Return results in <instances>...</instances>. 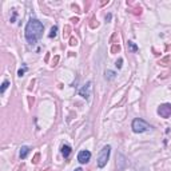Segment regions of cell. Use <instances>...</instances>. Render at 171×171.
Listing matches in <instances>:
<instances>
[{"mask_svg": "<svg viewBox=\"0 0 171 171\" xmlns=\"http://www.w3.org/2000/svg\"><path fill=\"white\" fill-rule=\"evenodd\" d=\"M43 31H44V26L43 23L39 22L37 19H31L26 26V39L30 44H35L42 37Z\"/></svg>", "mask_w": 171, "mask_h": 171, "instance_id": "1", "label": "cell"}, {"mask_svg": "<svg viewBox=\"0 0 171 171\" xmlns=\"http://www.w3.org/2000/svg\"><path fill=\"white\" fill-rule=\"evenodd\" d=\"M131 127H132V131L136 132V134H142V132H144V131L151 128V126L149 125V123H147L146 120H143V119H140V118H136V119L132 120Z\"/></svg>", "mask_w": 171, "mask_h": 171, "instance_id": "2", "label": "cell"}, {"mask_svg": "<svg viewBox=\"0 0 171 171\" xmlns=\"http://www.w3.org/2000/svg\"><path fill=\"white\" fill-rule=\"evenodd\" d=\"M110 154H111V146H104L100 150V154H99V156H98V167L103 169L104 166L107 164L108 158H110Z\"/></svg>", "mask_w": 171, "mask_h": 171, "instance_id": "3", "label": "cell"}, {"mask_svg": "<svg viewBox=\"0 0 171 171\" xmlns=\"http://www.w3.org/2000/svg\"><path fill=\"white\" fill-rule=\"evenodd\" d=\"M158 115H160L162 118H170L171 116V104L170 103H164V104H160L158 107Z\"/></svg>", "mask_w": 171, "mask_h": 171, "instance_id": "4", "label": "cell"}, {"mask_svg": "<svg viewBox=\"0 0 171 171\" xmlns=\"http://www.w3.org/2000/svg\"><path fill=\"white\" fill-rule=\"evenodd\" d=\"M90 159H91V153H90L88 150H83V151H80V153L78 154V160H79V163H88L90 162Z\"/></svg>", "mask_w": 171, "mask_h": 171, "instance_id": "5", "label": "cell"}, {"mask_svg": "<svg viewBox=\"0 0 171 171\" xmlns=\"http://www.w3.org/2000/svg\"><path fill=\"white\" fill-rule=\"evenodd\" d=\"M79 95L83 96L84 99H88L91 96V82H87L82 88L79 90Z\"/></svg>", "mask_w": 171, "mask_h": 171, "instance_id": "6", "label": "cell"}, {"mask_svg": "<svg viewBox=\"0 0 171 171\" xmlns=\"http://www.w3.org/2000/svg\"><path fill=\"white\" fill-rule=\"evenodd\" d=\"M30 151H31V149L28 146H23L20 149V159H26L27 155L30 154Z\"/></svg>", "mask_w": 171, "mask_h": 171, "instance_id": "7", "label": "cell"}, {"mask_svg": "<svg viewBox=\"0 0 171 171\" xmlns=\"http://www.w3.org/2000/svg\"><path fill=\"white\" fill-rule=\"evenodd\" d=\"M61 154H63L64 158H68L70 154H71V147L68 144H64L61 146Z\"/></svg>", "mask_w": 171, "mask_h": 171, "instance_id": "8", "label": "cell"}, {"mask_svg": "<svg viewBox=\"0 0 171 171\" xmlns=\"http://www.w3.org/2000/svg\"><path fill=\"white\" fill-rule=\"evenodd\" d=\"M115 76H116V74L114 72V71H110V70L106 71V79L112 80V79H115Z\"/></svg>", "mask_w": 171, "mask_h": 171, "instance_id": "9", "label": "cell"}, {"mask_svg": "<svg viewBox=\"0 0 171 171\" xmlns=\"http://www.w3.org/2000/svg\"><path fill=\"white\" fill-rule=\"evenodd\" d=\"M8 86H9V82H8V80H4V82H3V84H2V88H0V92H4V91H6V90L8 88Z\"/></svg>", "mask_w": 171, "mask_h": 171, "instance_id": "10", "label": "cell"}, {"mask_svg": "<svg viewBox=\"0 0 171 171\" xmlns=\"http://www.w3.org/2000/svg\"><path fill=\"white\" fill-rule=\"evenodd\" d=\"M56 32H58V27H52L51 28V32H50V37H55L56 36Z\"/></svg>", "mask_w": 171, "mask_h": 171, "instance_id": "11", "label": "cell"}, {"mask_svg": "<svg viewBox=\"0 0 171 171\" xmlns=\"http://www.w3.org/2000/svg\"><path fill=\"white\" fill-rule=\"evenodd\" d=\"M128 46H130L131 51H134V52H136L138 50H139V48H138V46H135V44H134V43H132V42H128Z\"/></svg>", "mask_w": 171, "mask_h": 171, "instance_id": "12", "label": "cell"}, {"mask_svg": "<svg viewBox=\"0 0 171 171\" xmlns=\"http://www.w3.org/2000/svg\"><path fill=\"white\" fill-rule=\"evenodd\" d=\"M26 71H27V67H24V68H20V70H19L17 71V75H19V76H23V75H24V72H26Z\"/></svg>", "mask_w": 171, "mask_h": 171, "instance_id": "13", "label": "cell"}, {"mask_svg": "<svg viewBox=\"0 0 171 171\" xmlns=\"http://www.w3.org/2000/svg\"><path fill=\"white\" fill-rule=\"evenodd\" d=\"M122 63H123V59H119V60H116V63H115V66L118 68H122Z\"/></svg>", "mask_w": 171, "mask_h": 171, "instance_id": "14", "label": "cell"}, {"mask_svg": "<svg viewBox=\"0 0 171 171\" xmlns=\"http://www.w3.org/2000/svg\"><path fill=\"white\" fill-rule=\"evenodd\" d=\"M119 50H120L119 46H114L112 48H111V52H116V51H119Z\"/></svg>", "mask_w": 171, "mask_h": 171, "instance_id": "15", "label": "cell"}, {"mask_svg": "<svg viewBox=\"0 0 171 171\" xmlns=\"http://www.w3.org/2000/svg\"><path fill=\"white\" fill-rule=\"evenodd\" d=\"M76 43H78V40H76V39H74V37L70 40V44H71V46H75V44H76Z\"/></svg>", "mask_w": 171, "mask_h": 171, "instance_id": "16", "label": "cell"}, {"mask_svg": "<svg viewBox=\"0 0 171 171\" xmlns=\"http://www.w3.org/2000/svg\"><path fill=\"white\" fill-rule=\"evenodd\" d=\"M37 159H39V154H37V155L35 156V159H34V163H37V162H39V160H37Z\"/></svg>", "mask_w": 171, "mask_h": 171, "instance_id": "17", "label": "cell"}, {"mask_svg": "<svg viewBox=\"0 0 171 171\" xmlns=\"http://www.w3.org/2000/svg\"><path fill=\"white\" fill-rule=\"evenodd\" d=\"M75 171H83L82 169H76V170H75Z\"/></svg>", "mask_w": 171, "mask_h": 171, "instance_id": "18", "label": "cell"}]
</instances>
